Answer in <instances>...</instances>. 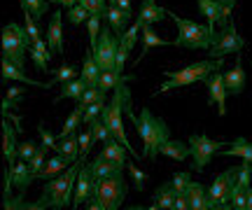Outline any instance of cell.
<instances>
[{"mask_svg":"<svg viewBox=\"0 0 252 210\" xmlns=\"http://www.w3.org/2000/svg\"><path fill=\"white\" fill-rule=\"evenodd\" d=\"M128 82V80H126ZM124 112L126 117L133 121L135 131H138V136H140V140H143V156H147V159H157L159 156V150H161V145L166 143V140H171V128H168V124L163 121V119H159L157 115H154L150 108H143L140 110V115L135 117L133 110H131V93H128V87L124 84Z\"/></svg>","mask_w":252,"mask_h":210,"instance_id":"1","label":"cell"},{"mask_svg":"<svg viewBox=\"0 0 252 210\" xmlns=\"http://www.w3.org/2000/svg\"><path fill=\"white\" fill-rule=\"evenodd\" d=\"M82 164H84V159L75 161V164L70 166V171H63L61 175L47 180V184L42 187V196H40V201H37L33 208L61 210V208H65V206H70L72 196H75V184H77V178H80Z\"/></svg>","mask_w":252,"mask_h":210,"instance_id":"2","label":"cell"},{"mask_svg":"<svg viewBox=\"0 0 252 210\" xmlns=\"http://www.w3.org/2000/svg\"><path fill=\"white\" fill-rule=\"evenodd\" d=\"M178 26V37L173 40V47H185V49H213L217 40H220V33H215V28H210L206 24H196L191 19H182L178 14L168 12Z\"/></svg>","mask_w":252,"mask_h":210,"instance_id":"3","label":"cell"},{"mask_svg":"<svg viewBox=\"0 0 252 210\" xmlns=\"http://www.w3.org/2000/svg\"><path fill=\"white\" fill-rule=\"evenodd\" d=\"M224 65V59H208V61H198V63H191L182 70H163V75L168 77V82H163L154 96H159L163 91H171V89H182V87H189V84L196 82H206V77L210 73H215Z\"/></svg>","mask_w":252,"mask_h":210,"instance_id":"4","label":"cell"},{"mask_svg":"<svg viewBox=\"0 0 252 210\" xmlns=\"http://www.w3.org/2000/svg\"><path fill=\"white\" fill-rule=\"evenodd\" d=\"M126 80H131V77H126ZM126 80L122 77L119 80V84L115 87V93H112V98H110V103L105 105V110H103V121L110 126V131H112V136L117 138L119 143L131 152V154H135L133 147H131V143H128V136H126V128H124V84Z\"/></svg>","mask_w":252,"mask_h":210,"instance_id":"5","label":"cell"},{"mask_svg":"<svg viewBox=\"0 0 252 210\" xmlns=\"http://www.w3.org/2000/svg\"><path fill=\"white\" fill-rule=\"evenodd\" d=\"M31 47V37L26 33V26L19 24H7L2 28V56L9 59L14 65L26 68V52Z\"/></svg>","mask_w":252,"mask_h":210,"instance_id":"6","label":"cell"},{"mask_svg":"<svg viewBox=\"0 0 252 210\" xmlns=\"http://www.w3.org/2000/svg\"><path fill=\"white\" fill-rule=\"evenodd\" d=\"M126 189H128V184H126L124 175H110L103 180H94L91 199H100L105 210H117L126 201Z\"/></svg>","mask_w":252,"mask_h":210,"instance_id":"7","label":"cell"},{"mask_svg":"<svg viewBox=\"0 0 252 210\" xmlns=\"http://www.w3.org/2000/svg\"><path fill=\"white\" fill-rule=\"evenodd\" d=\"M222 140H210L206 133H191L189 136V147H191V159H194V164H191V171H196V173H203L206 171V166L210 164V159L215 152H222Z\"/></svg>","mask_w":252,"mask_h":210,"instance_id":"8","label":"cell"},{"mask_svg":"<svg viewBox=\"0 0 252 210\" xmlns=\"http://www.w3.org/2000/svg\"><path fill=\"white\" fill-rule=\"evenodd\" d=\"M117 52H119V37L110 33L108 26L100 30V37L94 47V56L98 61L100 70H117Z\"/></svg>","mask_w":252,"mask_h":210,"instance_id":"9","label":"cell"},{"mask_svg":"<svg viewBox=\"0 0 252 210\" xmlns=\"http://www.w3.org/2000/svg\"><path fill=\"white\" fill-rule=\"evenodd\" d=\"M243 47V35L238 33V26L231 21L226 28H220V40L213 45V49H208V54H210V59H224L226 54H238Z\"/></svg>","mask_w":252,"mask_h":210,"instance_id":"10","label":"cell"},{"mask_svg":"<svg viewBox=\"0 0 252 210\" xmlns=\"http://www.w3.org/2000/svg\"><path fill=\"white\" fill-rule=\"evenodd\" d=\"M236 173H238V168H229V171H224V173L217 175L215 180H213V184L208 187L213 210L229 208V201H231V189H234V182H236Z\"/></svg>","mask_w":252,"mask_h":210,"instance_id":"11","label":"cell"},{"mask_svg":"<svg viewBox=\"0 0 252 210\" xmlns=\"http://www.w3.org/2000/svg\"><path fill=\"white\" fill-rule=\"evenodd\" d=\"M206 87H208V103H215L220 117H224L226 115V96H229V91H226V82H224V75H222V68L208 75Z\"/></svg>","mask_w":252,"mask_h":210,"instance_id":"12","label":"cell"},{"mask_svg":"<svg viewBox=\"0 0 252 210\" xmlns=\"http://www.w3.org/2000/svg\"><path fill=\"white\" fill-rule=\"evenodd\" d=\"M224 82H226V91H229V96H241V93L245 91L248 75H245V68H243V52L236 54V63H234V68L224 75Z\"/></svg>","mask_w":252,"mask_h":210,"instance_id":"13","label":"cell"},{"mask_svg":"<svg viewBox=\"0 0 252 210\" xmlns=\"http://www.w3.org/2000/svg\"><path fill=\"white\" fill-rule=\"evenodd\" d=\"M2 80L5 82H21V84H33V87H42V89H52L54 87V82H37V80H33V77H28L26 73H24V68H19V65H14L9 59H5L2 56Z\"/></svg>","mask_w":252,"mask_h":210,"instance_id":"14","label":"cell"},{"mask_svg":"<svg viewBox=\"0 0 252 210\" xmlns=\"http://www.w3.org/2000/svg\"><path fill=\"white\" fill-rule=\"evenodd\" d=\"M47 42L54 54H63V12H52V21L47 26Z\"/></svg>","mask_w":252,"mask_h":210,"instance_id":"15","label":"cell"},{"mask_svg":"<svg viewBox=\"0 0 252 210\" xmlns=\"http://www.w3.org/2000/svg\"><path fill=\"white\" fill-rule=\"evenodd\" d=\"M91 168V175H94V180H103V178H110V175H124V164H117V161H110L105 156L100 154L96 156L94 161L89 164Z\"/></svg>","mask_w":252,"mask_h":210,"instance_id":"16","label":"cell"},{"mask_svg":"<svg viewBox=\"0 0 252 210\" xmlns=\"http://www.w3.org/2000/svg\"><path fill=\"white\" fill-rule=\"evenodd\" d=\"M56 154H61L68 164H75V161H80L82 156V150H80V136H75V133H70V136L65 138H59V143H56L54 147Z\"/></svg>","mask_w":252,"mask_h":210,"instance_id":"17","label":"cell"},{"mask_svg":"<svg viewBox=\"0 0 252 210\" xmlns=\"http://www.w3.org/2000/svg\"><path fill=\"white\" fill-rule=\"evenodd\" d=\"M91 187H94V175H91V168L82 164L80 178H77V184H75V196H72V206H75V208L82 206V203H87V199H89V194H91Z\"/></svg>","mask_w":252,"mask_h":210,"instance_id":"18","label":"cell"},{"mask_svg":"<svg viewBox=\"0 0 252 210\" xmlns=\"http://www.w3.org/2000/svg\"><path fill=\"white\" fill-rule=\"evenodd\" d=\"M166 45H171V42H166V40H161V37L154 33V28H152V24H143L140 21V56H138V61H143L145 59V54H150L154 47H166ZM135 61V63H138Z\"/></svg>","mask_w":252,"mask_h":210,"instance_id":"19","label":"cell"},{"mask_svg":"<svg viewBox=\"0 0 252 210\" xmlns=\"http://www.w3.org/2000/svg\"><path fill=\"white\" fill-rule=\"evenodd\" d=\"M187 199H189V208H191V210H213L208 187H203L201 182H189Z\"/></svg>","mask_w":252,"mask_h":210,"instance_id":"20","label":"cell"},{"mask_svg":"<svg viewBox=\"0 0 252 210\" xmlns=\"http://www.w3.org/2000/svg\"><path fill=\"white\" fill-rule=\"evenodd\" d=\"M2 152L7 159V166H14L19 161V143H17V131L9 126V121H5L2 126Z\"/></svg>","mask_w":252,"mask_h":210,"instance_id":"21","label":"cell"},{"mask_svg":"<svg viewBox=\"0 0 252 210\" xmlns=\"http://www.w3.org/2000/svg\"><path fill=\"white\" fill-rule=\"evenodd\" d=\"M100 65L94 56V49L84 54V61H82V70H80V77L87 82V87H98V80H100Z\"/></svg>","mask_w":252,"mask_h":210,"instance_id":"22","label":"cell"},{"mask_svg":"<svg viewBox=\"0 0 252 210\" xmlns=\"http://www.w3.org/2000/svg\"><path fill=\"white\" fill-rule=\"evenodd\" d=\"M31 54H33V65H35L40 73H52V70H47L49 61L54 59V52L49 49V42L37 40L35 45H31Z\"/></svg>","mask_w":252,"mask_h":210,"instance_id":"23","label":"cell"},{"mask_svg":"<svg viewBox=\"0 0 252 210\" xmlns=\"http://www.w3.org/2000/svg\"><path fill=\"white\" fill-rule=\"evenodd\" d=\"M166 14H168V12L163 7H159L157 0H143V5L138 9V19H140L143 24H159V21L166 19Z\"/></svg>","mask_w":252,"mask_h":210,"instance_id":"24","label":"cell"},{"mask_svg":"<svg viewBox=\"0 0 252 210\" xmlns=\"http://www.w3.org/2000/svg\"><path fill=\"white\" fill-rule=\"evenodd\" d=\"M159 154L168 156V159H173V161H185L187 156H191V147L185 145L182 140H166L161 145V150H159Z\"/></svg>","mask_w":252,"mask_h":210,"instance_id":"25","label":"cell"},{"mask_svg":"<svg viewBox=\"0 0 252 210\" xmlns=\"http://www.w3.org/2000/svg\"><path fill=\"white\" fill-rule=\"evenodd\" d=\"M131 21V17L126 14L122 7H117L115 2H110V7H108V24L112 26V30H115V35L122 37L126 33V24Z\"/></svg>","mask_w":252,"mask_h":210,"instance_id":"26","label":"cell"},{"mask_svg":"<svg viewBox=\"0 0 252 210\" xmlns=\"http://www.w3.org/2000/svg\"><path fill=\"white\" fill-rule=\"evenodd\" d=\"M175 199H178V192L173 189V182L161 184L157 192H154V203L152 208H175Z\"/></svg>","mask_w":252,"mask_h":210,"instance_id":"27","label":"cell"},{"mask_svg":"<svg viewBox=\"0 0 252 210\" xmlns=\"http://www.w3.org/2000/svg\"><path fill=\"white\" fill-rule=\"evenodd\" d=\"M89 87H87V82L82 80V77H75V80H70V82H63V89L59 91V96H56V103L63 101V98H72V101H80L82 93L87 91Z\"/></svg>","mask_w":252,"mask_h":210,"instance_id":"28","label":"cell"},{"mask_svg":"<svg viewBox=\"0 0 252 210\" xmlns=\"http://www.w3.org/2000/svg\"><path fill=\"white\" fill-rule=\"evenodd\" d=\"M68 166H70V164H68L61 154L52 156V159H47V164L42 166V171L37 173V180H52V178H56V175H61Z\"/></svg>","mask_w":252,"mask_h":210,"instance_id":"29","label":"cell"},{"mask_svg":"<svg viewBox=\"0 0 252 210\" xmlns=\"http://www.w3.org/2000/svg\"><path fill=\"white\" fill-rule=\"evenodd\" d=\"M100 154L105 156V159H110V161H117V164H124V166L128 164V159H126V150H124V145L119 143L117 138H110Z\"/></svg>","mask_w":252,"mask_h":210,"instance_id":"30","label":"cell"},{"mask_svg":"<svg viewBox=\"0 0 252 210\" xmlns=\"http://www.w3.org/2000/svg\"><path fill=\"white\" fill-rule=\"evenodd\" d=\"M224 156H241L243 161H250L252 164V143L245 140V138H236L229 150H222Z\"/></svg>","mask_w":252,"mask_h":210,"instance_id":"31","label":"cell"},{"mask_svg":"<svg viewBox=\"0 0 252 210\" xmlns=\"http://www.w3.org/2000/svg\"><path fill=\"white\" fill-rule=\"evenodd\" d=\"M234 7H236V0H217V24H220V28H226L231 24Z\"/></svg>","mask_w":252,"mask_h":210,"instance_id":"32","label":"cell"},{"mask_svg":"<svg viewBox=\"0 0 252 210\" xmlns=\"http://www.w3.org/2000/svg\"><path fill=\"white\" fill-rule=\"evenodd\" d=\"M82 117H84V108H80V105H77V108L70 112V117L65 119V124H63L59 138H65V136H70V133H75V131H77V126L82 124Z\"/></svg>","mask_w":252,"mask_h":210,"instance_id":"33","label":"cell"},{"mask_svg":"<svg viewBox=\"0 0 252 210\" xmlns=\"http://www.w3.org/2000/svg\"><path fill=\"white\" fill-rule=\"evenodd\" d=\"M24 98V89L21 87H7L5 89V98H2V112L9 115L12 108H19V101Z\"/></svg>","mask_w":252,"mask_h":210,"instance_id":"34","label":"cell"},{"mask_svg":"<svg viewBox=\"0 0 252 210\" xmlns=\"http://www.w3.org/2000/svg\"><path fill=\"white\" fill-rule=\"evenodd\" d=\"M198 9H201V14L206 17L208 26L215 28L217 26V0H196Z\"/></svg>","mask_w":252,"mask_h":210,"instance_id":"35","label":"cell"},{"mask_svg":"<svg viewBox=\"0 0 252 210\" xmlns=\"http://www.w3.org/2000/svg\"><path fill=\"white\" fill-rule=\"evenodd\" d=\"M248 189H250V187H248ZM248 189H245V187H238V184L234 182L229 208L231 210H248Z\"/></svg>","mask_w":252,"mask_h":210,"instance_id":"36","label":"cell"},{"mask_svg":"<svg viewBox=\"0 0 252 210\" xmlns=\"http://www.w3.org/2000/svg\"><path fill=\"white\" fill-rule=\"evenodd\" d=\"M21 12H24V26H26V33H28V37H31V45H35L37 40H42V37H40V26H37V19L33 17L26 7H21Z\"/></svg>","mask_w":252,"mask_h":210,"instance_id":"37","label":"cell"},{"mask_svg":"<svg viewBox=\"0 0 252 210\" xmlns=\"http://www.w3.org/2000/svg\"><path fill=\"white\" fill-rule=\"evenodd\" d=\"M119 80H122V75L117 73V70H103L100 73V80H98V89L100 91H115V87L119 84Z\"/></svg>","mask_w":252,"mask_h":210,"instance_id":"38","label":"cell"},{"mask_svg":"<svg viewBox=\"0 0 252 210\" xmlns=\"http://www.w3.org/2000/svg\"><path fill=\"white\" fill-rule=\"evenodd\" d=\"M126 171L131 173V182H133L135 189H138V192H145V184H147V180H150V178H147V173H143V171H140L133 161H128V164H126Z\"/></svg>","mask_w":252,"mask_h":210,"instance_id":"39","label":"cell"},{"mask_svg":"<svg viewBox=\"0 0 252 210\" xmlns=\"http://www.w3.org/2000/svg\"><path fill=\"white\" fill-rule=\"evenodd\" d=\"M105 105H108V103H105V98H103V101L91 103V105H87V108H84V117H82V124H84V126H89L94 119H98L100 115H103Z\"/></svg>","mask_w":252,"mask_h":210,"instance_id":"40","label":"cell"},{"mask_svg":"<svg viewBox=\"0 0 252 210\" xmlns=\"http://www.w3.org/2000/svg\"><path fill=\"white\" fill-rule=\"evenodd\" d=\"M21 7H26L35 19H42L49 12V2L47 0H21Z\"/></svg>","mask_w":252,"mask_h":210,"instance_id":"41","label":"cell"},{"mask_svg":"<svg viewBox=\"0 0 252 210\" xmlns=\"http://www.w3.org/2000/svg\"><path fill=\"white\" fill-rule=\"evenodd\" d=\"M89 9L84 7L82 2H77V5H72L70 9H68V21H70L72 26H80V24H84V21H89Z\"/></svg>","mask_w":252,"mask_h":210,"instance_id":"42","label":"cell"},{"mask_svg":"<svg viewBox=\"0 0 252 210\" xmlns=\"http://www.w3.org/2000/svg\"><path fill=\"white\" fill-rule=\"evenodd\" d=\"M47 152H49V147L40 145V147H37V152H35V156L28 161V166H31V173H33V180H35L37 173L42 171V166L47 164Z\"/></svg>","mask_w":252,"mask_h":210,"instance_id":"43","label":"cell"},{"mask_svg":"<svg viewBox=\"0 0 252 210\" xmlns=\"http://www.w3.org/2000/svg\"><path fill=\"white\" fill-rule=\"evenodd\" d=\"M77 73H80V70H77V68H75L72 63H70V65L63 63L59 70H54V77H52V82H54V84H59V82H70V80H75V77H77Z\"/></svg>","mask_w":252,"mask_h":210,"instance_id":"44","label":"cell"},{"mask_svg":"<svg viewBox=\"0 0 252 210\" xmlns=\"http://www.w3.org/2000/svg\"><path fill=\"white\" fill-rule=\"evenodd\" d=\"M105 96H108V93H105V91H100L98 87H89L87 91L82 93V98H80V101H77V105H80V108H87V105H91V103L103 101Z\"/></svg>","mask_w":252,"mask_h":210,"instance_id":"45","label":"cell"},{"mask_svg":"<svg viewBox=\"0 0 252 210\" xmlns=\"http://www.w3.org/2000/svg\"><path fill=\"white\" fill-rule=\"evenodd\" d=\"M84 7L89 9V14H98V17H103V19H108V2L105 0H80Z\"/></svg>","mask_w":252,"mask_h":210,"instance_id":"46","label":"cell"},{"mask_svg":"<svg viewBox=\"0 0 252 210\" xmlns=\"http://www.w3.org/2000/svg\"><path fill=\"white\" fill-rule=\"evenodd\" d=\"M100 21H103V17H98V14H91L89 17V42H91V49L96 47V42H98V37H100Z\"/></svg>","mask_w":252,"mask_h":210,"instance_id":"47","label":"cell"},{"mask_svg":"<svg viewBox=\"0 0 252 210\" xmlns=\"http://www.w3.org/2000/svg\"><path fill=\"white\" fill-rule=\"evenodd\" d=\"M250 182H252V164L250 161H245V164L241 166V171L236 173V184L248 189V187H252Z\"/></svg>","mask_w":252,"mask_h":210,"instance_id":"48","label":"cell"},{"mask_svg":"<svg viewBox=\"0 0 252 210\" xmlns=\"http://www.w3.org/2000/svg\"><path fill=\"white\" fill-rule=\"evenodd\" d=\"M37 143H33V140H24V143H19V159H24V161H31L33 156H35L37 152Z\"/></svg>","mask_w":252,"mask_h":210,"instance_id":"49","label":"cell"},{"mask_svg":"<svg viewBox=\"0 0 252 210\" xmlns=\"http://www.w3.org/2000/svg\"><path fill=\"white\" fill-rule=\"evenodd\" d=\"M173 189L178 194H187V187H189V182H191V175L189 173H175L173 175Z\"/></svg>","mask_w":252,"mask_h":210,"instance_id":"50","label":"cell"},{"mask_svg":"<svg viewBox=\"0 0 252 210\" xmlns=\"http://www.w3.org/2000/svg\"><path fill=\"white\" fill-rule=\"evenodd\" d=\"M37 133H40V140H42V145H45V147H49V150H54V147H56V143H59V138H56V136H52V133L47 131L45 121H40V124H37Z\"/></svg>","mask_w":252,"mask_h":210,"instance_id":"51","label":"cell"},{"mask_svg":"<svg viewBox=\"0 0 252 210\" xmlns=\"http://www.w3.org/2000/svg\"><path fill=\"white\" fill-rule=\"evenodd\" d=\"M91 147H94V136H91V131H82L80 133V150H82L80 159H87V154L91 152Z\"/></svg>","mask_w":252,"mask_h":210,"instance_id":"52","label":"cell"},{"mask_svg":"<svg viewBox=\"0 0 252 210\" xmlns=\"http://www.w3.org/2000/svg\"><path fill=\"white\" fill-rule=\"evenodd\" d=\"M175 210H189L187 194H178V199H175Z\"/></svg>","mask_w":252,"mask_h":210,"instance_id":"53","label":"cell"},{"mask_svg":"<svg viewBox=\"0 0 252 210\" xmlns=\"http://www.w3.org/2000/svg\"><path fill=\"white\" fill-rule=\"evenodd\" d=\"M115 5L124 9L128 17H133V5H131V0H115Z\"/></svg>","mask_w":252,"mask_h":210,"instance_id":"54","label":"cell"},{"mask_svg":"<svg viewBox=\"0 0 252 210\" xmlns=\"http://www.w3.org/2000/svg\"><path fill=\"white\" fill-rule=\"evenodd\" d=\"M54 5H61V7H65V9H70L72 5H77L80 0H52Z\"/></svg>","mask_w":252,"mask_h":210,"instance_id":"55","label":"cell"},{"mask_svg":"<svg viewBox=\"0 0 252 210\" xmlns=\"http://www.w3.org/2000/svg\"><path fill=\"white\" fill-rule=\"evenodd\" d=\"M248 210H252V187L248 189Z\"/></svg>","mask_w":252,"mask_h":210,"instance_id":"56","label":"cell"},{"mask_svg":"<svg viewBox=\"0 0 252 210\" xmlns=\"http://www.w3.org/2000/svg\"><path fill=\"white\" fill-rule=\"evenodd\" d=\"M108 2H115V0H108Z\"/></svg>","mask_w":252,"mask_h":210,"instance_id":"57","label":"cell"}]
</instances>
